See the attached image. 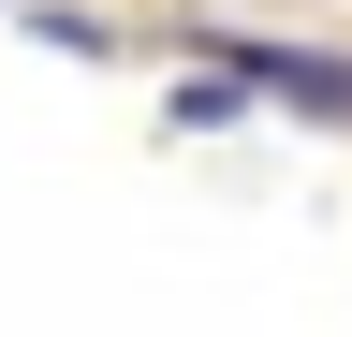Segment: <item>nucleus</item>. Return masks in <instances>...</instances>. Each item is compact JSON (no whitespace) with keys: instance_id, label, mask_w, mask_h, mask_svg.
I'll use <instances>...</instances> for the list:
<instances>
[{"instance_id":"obj_1","label":"nucleus","mask_w":352,"mask_h":337,"mask_svg":"<svg viewBox=\"0 0 352 337\" xmlns=\"http://www.w3.org/2000/svg\"><path fill=\"white\" fill-rule=\"evenodd\" d=\"M206 73H235L250 103H294V117H323V132H352V59L323 45H264V30H191Z\"/></svg>"}]
</instances>
